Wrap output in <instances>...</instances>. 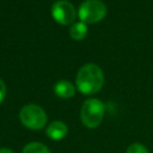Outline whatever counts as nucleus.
Instances as JSON below:
<instances>
[{"instance_id":"nucleus-9","label":"nucleus","mask_w":153,"mask_h":153,"mask_svg":"<svg viewBox=\"0 0 153 153\" xmlns=\"http://www.w3.org/2000/svg\"><path fill=\"white\" fill-rule=\"evenodd\" d=\"M22 153H50V151L41 142H30L23 148Z\"/></svg>"},{"instance_id":"nucleus-10","label":"nucleus","mask_w":153,"mask_h":153,"mask_svg":"<svg viewBox=\"0 0 153 153\" xmlns=\"http://www.w3.org/2000/svg\"><path fill=\"white\" fill-rule=\"evenodd\" d=\"M126 153H149V152H148V149L143 145H141V143H133V145H130L127 148Z\"/></svg>"},{"instance_id":"nucleus-2","label":"nucleus","mask_w":153,"mask_h":153,"mask_svg":"<svg viewBox=\"0 0 153 153\" xmlns=\"http://www.w3.org/2000/svg\"><path fill=\"white\" fill-rule=\"evenodd\" d=\"M104 112H105L104 104L97 98H91L84 102L80 110V118L85 127L96 128L102 123Z\"/></svg>"},{"instance_id":"nucleus-6","label":"nucleus","mask_w":153,"mask_h":153,"mask_svg":"<svg viewBox=\"0 0 153 153\" xmlns=\"http://www.w3.org/2000/svg\"><path fill=\"white\" fill-rule=\"evenodd\" d=\"M45 133L49 139L59 141L62 140L67 133H68V127L62 122V121H53L45 129Z\"/></svg>"},{"instance_id":"nucleus-11","label":"nucleus","mask_w":153,"mask_h":153,"mask_svg":"<svg viewBox=\"0 0 153 153\" xmlns=\"http://www.w3.org/2000/svg\"><path fill=\"white\" fill-rule=\"evenodd\" d=\"M5 96H6V85L2 81V79H0V103L4 100Z\"/></svg>"},{"instance_id":"nucleus-1","label":"nucleus","mask_w":153,"mask_h":153,"mask_svg":"<svg viewBox=\"0 0 153 153\" xmlns=\"http://www.w3.org/2000/svg\"><path fill=\"white\" fill-rule=\"evenodd\" d=\"M76 88L84 94L97 93L104 84L103 71L94 63L84 65L76 74Z\"/></svg>"},{"instance_id":"nucleus-5","label":"nucleus","mask_w":153,"mask_h":153,"mask_svg":"<svg viewBox=\"0 0 153 153\" xmlns=\"http://www.w3.org/2000/svg\"><path fill=\"white\" fill-rule=\"evenodd\" d=\"M76 14L74 6L67 0H59L51 6V16L59 24L69 25L74 23Z\"/></svg>"},{"instance_id":"nucleus-3","label":"nucleus","mask_w":153,"mask_h":153,"mask_svg":"<svg viewBox=\"0 0 153 153\" xmlns=\"http://www.w3.org/2000/svg\"><path fill=\"white\" fill-rule=\"evenodd\" d=\"M19 120L24 127L31 130H39L47 123L45 111L36 104H27L22 108L19 112Z\"/></svg>"},{"instance_id":"nucleus-7","label":"nucleus","mask_w":153,"mask_h":153,"mask_svg":"<svg viewBox=\"0 0 153 153\" xmlns=\"http://www.w3.org/2000/svg\"><path fill=\"white\" fill-rule=\"evenodd\" d=\"M54 92L60 98H71L75 93V87L68 80H59L54 86Z\"/></svg>"},{"instance_id":"nucleus-8","label":"nucleus","mask_w":153,"mask_h":153,"mask_svg":"<svg viewBox=\"0 0 153 153\" xmlns=\"http://www.w3.org/2000/svg\"><path fill=\"white\" fill-rule=\"evenodd\" d=\"M87 25L82 22H78V23H73L72 26L69 27V36L75 39V41H81L86 37L87 35Z\"/></svg>"},{"instance_id":"nucleus-12","label":"nucleus","mask_w":153,"mask_h":153,"mask_svg":"<svg viewBox=\"0 0 153 153\" xmlns=\"http://www.w3.org/2000/svg\"><path fill=\"white\" fill-rule=\"evenodd\" d=\"M0 153H13L10 148H0Z\"/></svg>"},{"instance_id":"nucleus-4","label":"nucleus","mask_w":153,"mask_h":153,"mask_svg":"<svg viewBox=\"0 0 153 153\" xmlns=\"http://www.w3.org/2000/svg\"><path fill=\"white\" fill-rule=\"evenodd\" d=\"M105 14L106 6L100 0H86L78 10V17L80 22L85 24H96L100 22Z\"/></svg>"}]
</instances>
